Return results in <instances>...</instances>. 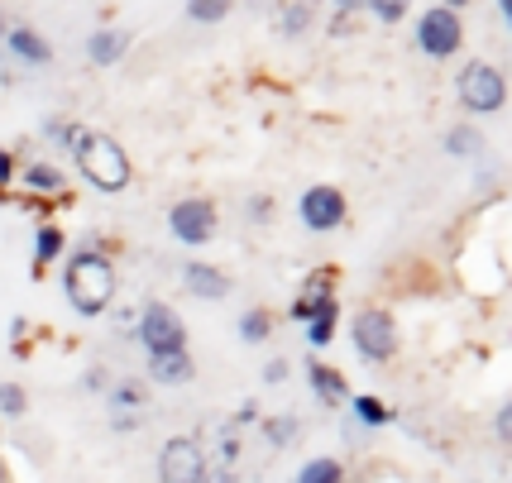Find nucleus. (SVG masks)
I'll use <instances>...</instances> for the list:
<instances>
[{"label": "nucleus", "instance_id": "nucleus-1", "mask_svg": "<svg viewBox=\"0 0 512 483\" xmlns=\"http://www.w3.org/2000/svg\"><path fill=\"white\" fill-rule=\"evenodd\" d=\"M63 292H67V302H72L77 316H101L115 297V268L106 264L96 249H82L77 259H67Z\"/></svg>", "mask_w": 512, "mask_h": 483}, {"label": "nucleus", "instance_id": "nucleus-2", "mask_svg": "<svg viewBox=\"0 0 512 483\" xmlns=\"http://www.w3.org/2000/svg\"><path fill=\"white\" fill-rule=\"evenodd\" d=\"M72 158H77L82 177H87L96 192H120V187H130V158H125V149L115 144L111 134L77 130V139H72Z\"/></svg>", "mask_w": 512, "mask_h": 483}, {"label": "nucleus", "instance_id": "nucleus-3", "mask_svg": "<svg viewBox=\"0 0 512 483\" xmlns=\"http://www.w3.org/2000/svg\"><path fill=\"white\" fill-rule=\"evenodd\" d=\"M134 340L149 354H178L187 350V326H182V316L168 302H149L144 316L134 321Z\"/></svg>", "mask_w": 512, "mask_h": 483}, {"label": "nucleus", "instance_id": "nucleus-4", "mask_svg": "<svg viewBox=\"0 0 512 483\" xmlns=\"http://www.w3.org/2000/svg\"><path fill=\"white\" fill-rule=\"evenodd\" d=\"M455 91H460V106L474 110V115H498L503 101H508V82H503V72L493 63H469L460 72Z\"/></svg>", "mask_w": 512, "mask_h": 483}, {"label": "nucleus", "instance_id": "nucleus-5", "mask_svg": "<svg viewBox=\"0 0 512 483\" xmlns=\"http://www.w3.org/2000/svg\"><path fill=\"white\" fill-rule=\"evenodd\" d=\"M355 354L369 364H383L398 354V321L383 307H369L355 316Z\"/></svg>", "mask_w": 512, "mask_h": 483}, {"label": "nucleus", "instance_id": "nucleus-6", "mask_svg": "<svg viewBox=\"0 0 512 483\" xmlns=\"http://www.w3.org/2000/svg\"><path fill=\"white\" fill-rule=\"evenodd\" d=\"M465 44V24L455 10L446 5H431L422 20H417V48H422L426 58H455Z\"/></svg>", "mask_w": 512, "mask_h": 483}, {"label": "nucleus", "instance_id": "nucleus-7", "mask_svg": "<svg viewBox=\"0 0 512 483\" xmlns=\"http://www.w3.org/2000/svg\"><path fill=\"white\" fill-rule=\"evenodd\" d=\"M206 479V450L192 436H173L158 450V483H201Z\"/></svg>", "mask_w": 512, "mask_h": 483}, {"label": "nucleus", "instance_id": "nucleus-8", "mask_svg": "<svg viewBox=\"0 0 512 483\" xmlns=\"http://www.w3.org/2000/svg\"><path fill=\"white\" fill-rule=\"evenodd\" d=\"M168 225H173V235L182 244H206L216 235V206L206 197H187L168 211Z\"/></svg>", "mask_w": 512, "mask_h": 483}, {"label": "nucleus", "instance_id": "nucleus-9", "mask_svg": "<svg viewBox=\"0 0 512 483\" xmlns=\"http://www.w3.org/2000/svg\"><path fill=\"white\" fill-rule=\"evenodd\" d=\"M345 220V197L335 187H312L302 192V225L307 230H335Z\"/></svg>", "mask_w": 512, "mask_h": 483}, {"label": "nucleus", "instance_id": "nucleus-10", "mask_svg": "<svg viewBox=\"0 0 512 483\" xmlns=\"http://www.w3.org/2000/svg\"><path fill=\"white\" fill-rule=\"evenodd\" d=\"M182 283H187V292L201 297V302H221V297H230V278L211 264H187L182 268Z\"/></svg>", "mask_w": 512, "mask_h": 483}, {"label": "nucleus", "instance_id": "nucleus-11", "mask_svg": "<svg viewBox=\"0 0 512 483\" xmlns=\"http://www.w3.org/2000/svg\"><path fill=\"white\" fill-rule=\"evenodd\" d=\"M125 48H130V29H115V24H106V29H91V39H87L91 63H101V67L120 63V58H125Z\"/></svg>", "mask_w": 512, "mask_h": 483}, {"label": "nucleus", "instance_id": "nucleus-12", "mask_svg": "<svg viewBox=\"0 0 512 483\" xmlns=\"http://www.w3.org/2000/svg\"><path fill=\"white\" fill-rule=\"evenodd\" d=\"M192 359H187V350L178 354H149V378L154 383H163V388H182V383H192Z\"/></svg>", "mask_w": 512, "mask_h": 483}, {"label": "nucleus", "instance_id": "nucleus-13", "mask_svg": "<svg viewBox=\"0 0 512 483\" xmlns=\"http://www.w3.org/2000/svg\"><path fill=\"white\" fill-rule=\"evenodd\" d=\"M5 44H10V53H15V58H24V63H34V67L53 58V48H48L44 39L29 29V24H10V29H5Z\"/></svg>", "mask_w": 512, "mask_h": 483}, {"label": "nucleus", "instance_id": "nucleus-14", "mask_svg": "<svg viewBox=\"0 0 512 483\" xmlns=\"http://www.w3.org/2000/svg\"><path fill=\"white\" fill-rule=\"evenodd\" d=\"M307 374H312V393L326 402V407H335V402H345V378H340V369H331V364H307Z\"/></svg>", "mask_w": 512, "mask_h": 483}, {"label": "nucleus", "instance_id": "nucleus-15", "mask_svg": "<svg viewBox=\"0 0 512 483\" xmlns=\"http://www.w3.org/2000/svg\"><path fill=\"white\" fill-rule=\"evenodd\" d=\"M24 187H29L34 197H63V173H58L53 163H29Z\"/></svg>", "mask_w": 512, "mask_h": 483}, {"label": "nucleus", "instance_id": "nucleus-16", "mask_svg": "<svg viewBox=\"0 0 512 483\" xmlns=\"http://www.w3.org/2000/svg\"><path fill=\"white\" fill-rule=\"evenodd\" d=\"M345 479V469H340V460H331V455H316V460L302 464V474H297V483H340Z\"/></svg>", "mask_w": 512, "mask_h": 483}, {"label": "nucleus", "instance_id": "nucleus-17", "mask_svg": "<svg viewBox=\"0 0 512 483\" xmlns=\"http://www.w3.org/2000/svg\"><path fill=\"white\" fill-rule=\"evenodd\" d=\"M278 29H283L288 39L307 34V29H312V5H307V0H297V5H283V10H278Z\"/></svg>", "mask_w": 512, "mask_h": 483}, {"label": "nucleus", "instance_id": "nucleus-18", "mask_svg": "<svg viewBox=\"0 0 512 483\" xmlns=\"http://www.w3.org/2000/svg\"><path fill=\"white\" fill-rule=\"evenodd\" d=\"M335 311H340L335 302L312 311V321H307V340H312V345H331L335 340Z\"/></svg>", "mask_w": 512, "mask_h": 483}, {"label": "nucleus", "instance_id": "nucleus-19", "mask_svg": "<svg viewBox=\"0 0 512 483\" xmlns=\"http://www.w3.org/2000/svg\"><path fill=\"white\" fill-rule=\"evenodd\" d=\"M58 254H63V230H58V225H39V240H34V264L48 268Z\"/></svg>", "mask_w": 512, "mask_h": 483}, {"label": "nucleus", "instance_id": "nucleus-20", "mask_svg": "<svg viewBox=\"0 0 512 483\" xmlns=\"http://www.w3.org/2000/svg\"><path fill=\"white\" fill-rule=\"evenodd\" d=\"M230 5H235V0H187V15L197 24H221L225 15H230Z\"/></svg>", "mask_w": 512, "mask_h": 483}, {"label": "nucleus", "instance_id": "nucleus-21", "mask_svg": "<svg viewBox=\"0 0 512 483\" xmlns=\"http://www.w3.org/2000/svg\"><path fill=\"white\" fill-rule=\"evenodd\" d=\"M268 330H273V316H268V311H245V316H240V335H245L249 345H259V340H268Z\"/></svg>", "mask_w": 512, "mask_h": 483}, {"label": "nucleus", "instance_id": "nucleus-22", "mask_svg": "<svg viewBox=\"0 0 512 483\" xmlns=\"http://www.w3.org/2000/svg\"><path fill=\"white\" fill-rule=\"evenodd\" d=\"M350 407H355V417L364 421V426H388V407H383L379 397H369V393H359L355 402H350Z\"/></svg>", "mask_w": 512, "mask_h": 483}, {"label": "nucleus", "instance_id": "nucleus-23", "mask_svg": "<svg viewBox=\"0 0 512 483\" xmlns=\"http://www.w3.org/2000/svg\"><path fill=\"white\" fill-rule=\"evenodd\" d=\"M479 144H484V134H479V130H469V125H460V130H450V139H446V149H450L455 158L479 154Z\"/></svg>", "mask_w": 512, "mask_h": 483}, {"label": "nucleus", "instance_id": "nucleus-24", "mask_svg": "<svg viewBox=\"0 0 512 483\" xmlns=\"http://www.w3.org/2000/svg\"><path fill=\"white\" fill-rule=\"evenodd\" d=\"M24 407H29V397H24L20 383H0V417H24Z\"/></svg>", "mask_w": 512, "mask_h": 483}, {"label": "nucleus", "instance_id": "nucleus-25", "mask_svg": "<svg viewBox=\"0 0 512 483\" xmlns=\"http://www.w3.org/2000/svg\"><path fill=\"white\" fill-rule=\"evenodd\" d=\"M364 5H369V10H374L383 24H398L402 15L412 10V0H364Z\"/></svg>", "mask_w": 512, "mask_h": 483}, {"label": "nucleus", "instance_id": "nucleus-26", "mask_svg": "<svg viewBox=\"0 0 512 483\" xmlns=\"http://www.w3.org/2000/svg\"><path fill=\"white\" fill-rule=\"evenodd\" d=\"M139 402H144V388H139V383H115V388H111V407H115V412L139 407Z\"/></svg>", "mask_w": 512, "mask_h": 483}, {"label": "nucleus", "instance_id": "nucleus-27", "mask_svg": "<svg viewBox=\"0 0 512 483\" xmlns=\"http://www.w3.org/2000/svg\"><path fill=\"white\" fill-rule=\"evenodd\" d=\"M264 436L273 440V445H288V440L297 436V417H278V421H268V426H264Z\"/></svg>", "mask_w": 512, "mask_h": 483}, {"label": "nucleus", "instance_id": "nucleus-28", "mask_svg": "<svg viewBox=\"0 0 512 483\" xmlns=\"http://www.w3.org/2000/svg\"><path fill=\"white\" fill-rule=\"evenodd\" d=\"M288 378V359H268L264 364V383H283Z\"/></svg>", "mask_w": 512, "mask_h": 483}, {"label": "nucleus", "instance_id": "nucleus-29", "mask_svg": "<svg viewBox=\"0 0 512 483\" xmlns=\"http://www.w3.org/2000/svg\"><path fill=\"white\" fill-rule=\"evenodd\" d=\"M249 421H259V402H254V397L240 402V412H235V426H249Z\"/></svg>", "mask_w": 512, "mask_h": 483}, {"label": "nucleus", "instance_id": "nucleus-30", "mask_svg": "<svg viewBox=\"0 0 512 483\" xmlns=\"http://www.w3.org/2000/svg\"><path fill=\"white\" fill-rule=\"evenodd\" d=\"M249 216H254V220H268V216H273V201H268V197H254V201H249Z\"/></svg>", "mask_w": 512, "mask_h": 483}, {"label": "nucleus", "instance_id": "nucleus-31", "mask_svg": "<svg viewBox=\"0 0 512 483\" xmlns=\"http://www.w3.org/2000/svg\"><path fill=\"white\" fill-rule=\"evenodd\" d=\"M5 182H15V158L0 149V187H5Z\"/></svg>", "mask_w": 512, "mask_h": 483}, {"label": "nucleus", "instance_id": "nucleus-32", "mask_svg": "<svg viewBox=\"0 0 512 483\" xmlns=\"http://www.w3.org/2000/svg\"><path fill=\"white\" fill-rule=\"evenodd\" d=\"M498 436H512V407H498Z\"/></svg>", "mask_w": 512, "mask_h": 483}, {"label": "nucleus", "instance_id": "nucleus-33", "mask_svg": "<svg viewBox=\"0 0 512 483\" xmlns=\"http://www.w3.org/2000/svg\"><path fill=\"white\" fill-rule=\"evenodd\" d=\"M221 460H225V464L240 460V440H225V445H221Z\"/></svg>", "mask_w": 512, "mask_h": 483}, {"label": "nucleus", "instance_id": "nucleus-34", "mask_svg": "<svg viewBox=\"0 0 512 483\" xmlns=\"http://www.w3.org/2000/svg\"><path fill=\"white\" fill-rule=\"evenodd\" d=\"M87 388H91V393H101V388H106V369H91V374H87Z\"/></svg>", "mask_w": 512, "mask_h": 483}, {"label": "nucleus", "instance_id": "nucleus-35", "mask_svg": "<svg viewBox=\"0 0 512 483\" xmlns=\"http://www.w3.org/2000/svg\"><path fill=\"white\" fill-rule=\"evenodd\" d=\"M335 5H340V15H355V10L364 5V0H335Z\"/></svg>", "mask_w": 512, "mask_h": 483}, {"label": "nucleus", "instance_id": "nucleus-36", "mask_svg": "<svg viewBox=\"0 0 512 483\" xmlns=\"http://www.w3.org/2000/svg\"><path fill=\"white\" fill-rule=\"evenodd\" d=\"M201 483H235V479H230V474H206Z\"/></svg>", "mask_w": 512, "mask_h": 483}, {"label": "nucleus", "instance_id": "nucleus-37", "mask_svg": "<svg viewBox=\"0 0 512 483\" xmlns=\"http://www.w3.org/2000/svg\"><path fill=\"white\" fill-rule=\"evenodd\" d=\"M498 10H503V20H512V0H498Z\"/></svg>", "mask_w": 512, "mask_h": 483}, {"label": "nucleus", "instance_id": "nucleus-38", "mask_svg": "<svg viewBox=\"0 0 512 483\" xmlns=\"http://www.w3.org/2000/svg\"><path fill=\"white\" fill-rule=\"evenodd\" d=\"M460 5H469V0H446V10H460Z\"/></svg>", "mask_w": 512, "mask_h": 483}, {"label": "nucleus", "instance_id": "nucleus-39", "mask_svg": "<svg viewBox=\"0 0 512 483\" xmlns=\"http://www.w3.org/2000/svg\"><path fill=\"white\" fill-rule=\"evenodd\" d=\"M0 483H5V469H0Z\"/></svg>", "mask_w": 512, "mask_h": 483}, {"label": "nucleus", "instance_id": "nucleus-40", "mask_svg": "<svg viewBox=\"0 0 512 483\" xmlns=\"http://www.w3.org/2000/svg\"><path fill=\"white\" fill-rule=\"evenodd\" d=\"M307 5H312V0H307Z\"/></svg>", "mask_w": 512, "mask_h": 483}]
</instances>
